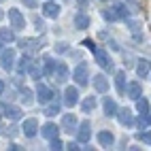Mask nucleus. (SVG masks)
Returning a JSON list of instances; mask_svg holds the SVG:
<instances>
[{"instance_id": "f257e3e1", "label": "nucleus", "mask_w": 151, "mask_h": 151, "mask_svg": "<svg viewBox=\"0 0 151 151\" xmlns=\"http://www.w3.org/2000/svg\"><path fill=\"white\" fill-rule=\"evenodd\" d=\"M102 17L106 19V22H115V19H126L128 17V9L124 4H113L111 9H106V11L102 13Z\"/></svg>"}, {"instance_id": "f03ea898", "label": "nucleus", "mask_w": 151, "mask_h": 151, "mask_svg": "<svg viewBox=\"0 0 151 151\" xmlns=\"http://www.w3.org/2000/svg\"><path fill=\"white\" fill-rule=\"evenodd\" d=\"M13 62H15V49H4V51H0V66L4 70H13Z\"/></svg>"}, {"instance_id": "7ed1b4c3", "label": "nucleus", "mask_w": 151, "mask_h": 151, "mask_svg": "<svg viewBox=\"0 0 151 151\" xmlns=\"http://www.w3.org/2000/svg\"><path fill=\"white\" fill-rule=\"evenodd\" d=\"M9 19H11V26L15 30H24L26 28V19L19 13V9H9Z\"/></svg>"}, {"instance_id": "20e7f679", "label": "nucleus", "mask_w": 151, "mask_h": 151, "mask_svg": "<svg viewBox=\"0 0 151 151\" xmlns=\"http://www.w3.org/2000/svg\"><path fill=\"white\" fill-rule=\"evenodd\" d=\"M36 98H38V102H41V104H49V102H51V98H53V92H51L45 83H38V87H36Z\"/></svg>"}, {"instance_id": "39448f33", "label": "nucleus", "mask_w": 151, "mask_h": 151, "mask_svg": "<svg viewBox=\"0 0 151 151\" xmlns=\"http://www.w3.org/2000/svg\"><path fill=\"white\" fill-rule=\"evenodd\" d=\"M94 55H96V62L106 68V70H113V60L109 58V53L104 51V49H94Z\"/></svg>"}, {"instance_id": "423d86ee", "label": "nucleus", "mask_w": 151, "mask_h": 151, "mask_svg": "<svg viewBox=\"0 0 151 151\" xmlns=\"http://www.w3.org/2000/svg\"><path fill=\"white\" fill-rule=\"evenodd\" d=\"M87 64L85 62H81V64H79L77 68H75V81L79 83V85H85L87 83Z\"/></svg>"}, {"instance_id": "0eeeda50", "label": "nucleus", "mask_w": 151, "mask_h": 151, "mask_svg": "<svg viewBox=\"0 0 151 151\" xmlns=\"http://www.w3.org/2000/svg\"><path fill=\"white\" fill-rule=\"evenodd\" d=\"M60 4H55V2H45L43 4V15L45 17H49V19H58V15H60Z\"/></svg>"}, {"instance_id": "6e6552de", "label": "nucleus", "mask_w": 151, "mask_h": 151, "mask_svg": "<svg viewBox=\"0 0 151 151\" xmlns=\"http://www.w3.org/2000/svg\"><path fill=\"white\" fill-rule=\"evenodd\" d=\"M89 136H92V126H89V122H83L81 126H79V132H77V140L79 143H87Z\"/></svg>"}, {"instance_id": "1a4fd4ad", "label": "nucleus", "mask_w": 151, "mask_h": 151, "mask_svg": "<svg viewBox=\"0 0 151 151\" xmlns=\"http://www.w3.org/2000/svg\"><path fill=\"white\" fill-rule=\"evenodd\" d=\"M64 102L68 106H75L79 102V89L77 87H66V92H64Z\"/></svg>"}, {"instance_id": "9d476101", "label": "nucleus", "mask_w": 151, "mask_h": 151, "mask_svg": "<svg viewBox=\"0 0 151 151\" xmlns=\"http://www.w3.org/2000/svg\"><path fill=\"white\" fill-rule=\"evenodd\" d=\"M94 87H96V92H100V94H104V92H109V79L104 77V75H96L94 79Z\"/></svg>"}, {"instance_id": "9b49d317", "label": "nucleus", "mask_w": 151, "mask_h": 151, "mask_svg": "<svg viewBox=\"0 0 151 151\" xmlns=\"http://www.w3.org/2000/svg\"><path fill=\"white\" fill-rule=\"evenodd\" d=\"M22 130H24V134L28 138H32L36 134V130H38V122H36V119H26L24 126H22Z\"/></svg>"}, {"instance_id": "f8f14e48", "label": "nucleus", "mask_w": 151, "mask_h": 151, "mask_svg": "<svg viewBox=\"0 0 151 151\" xmlns=\"http://www.w3.org/2000/svg\"><path fill=\"white\" fill-rule=\"evenodd\" d=\"M2 115L9 119H19L22 117V109H17L13 104H2Z\"/></svg>"}, {"instance_id": "ddd939ff", "label": "nucleus", "mask_w": 151, "mask_h": 151, "mask_svg": "<svg viewBox=\"0 0 151 151\" xmlns=\"http://www.w3.org/2000/svg\"><path fill=\"white\" fill-rule=\"evenodd\" d=\"M117 115H119V122H122V126H128V128L134 126V117H132V111H130V109H122Z\"/></svg>"}, {"instance_id": "4468645a", "label": "nucleus", "mask_w": 151, "mask_h": 151, "mask_svg": "<svg viewBox=\"0 0 151 151\" xmlns=\"http://www.w3.org/2000/svg\"><path fill=\"white\" fill-rule=\"evenodd\" d=\"M77 128V117L73 113H66L62 117V130H66V132H73V130Z\"/></svg>"}, {"instance_id": "2eb2a0df", "label": "nucleus", "mask_w": 151, "mask_h": 151, "mask_svg": "<svg viewBox=\"0 0 151 151\" xmlns=\"http://www.w3.org/2000/svg\"><path fill=\"white\" fill-rule=\"evenodd\" d=\"M98 143L102 145V147H111L115 143V136H113V132H109V130H102V132L98 134Z\"/></svg>"}, {"instance_id": "dca6fc26", "label": "nucleus", "mask_w": 151, "mask_h": 151, "mask_svg": "<svg viewBox=\"0 0 151 151\" xmlns=\"http://www.w3.org/2000/svg\"><path fill=\"white\" fill-rule=\"evenodd\" d=\"M149 70H151V62L149 60H138V66H136V75L140 79H145L149 75Z\"/></svg>"}, {"instance_id": "f3484780", "label": "nucleus", "mask_w": 151, "mask_h": 151, "mask_svg": "<svg viewBox=\"0 0 151 151\" xmlns=\"http://www.w3.org/2000/svg\"><path fill=\"white\" fill-rule=\"evenodd\" d=\"M73 22H75V28H77V30H85V28L89 26V17H87L85 13H77Z\"/></svg>"}, {"instance_id": "a211bd4d", "label": "nucleus", "mask_w": 151, "mask_h": 151, "mask_svg": "<svg viewBox=\"0 0 151 151\" xmlns=\"http://www.w3.org/2000/svg\"><path fill=\"white\" fill-rule=\"evenodd\" d=\"M115 85H117V92L119 94H126L128 83H126V73H124V70H119V73L115 75Z\"/></svg>"}, {"instance_id": "6ab92c4d", "label": "nucleus", "mask_w": 151, "mask_h": 151, "mask_svg": "<svg viewBox=\"0 0 151 151\" xmlns=\"http://www.w3.org/2000/svg\"><path fill=\"white\" fill-rule=\"evenodd\" d=\"M53 75H55V81H58V83L66 81V79H68V68H66V64H58L55 70H53Z\"/></svg>"}, {"instance_id": "aec40b11", "label": "nucleus", "mask_w": 151, "mask_h": 151, "mask_svg": "<svg viewBox=\"0 0 151 151\" xmlns=\"http://www.w3.org/2000/svg\"><path fill=\"white\" fill-rule=\"evenodd\" d=\"M19 47L22 49H38V47H43V43L38 41V38H22Z\"/></svg>"}, {"instance_id": "412c9836", "label": "nucleus", "mask_w": 151, "mask_h": 151, "mask_svg": "<svg viewBox=\"0 0 151 151\" xmlns=\"http://www.w3.org/2000/svg\"><path fill=\"white\" fill-rule=\"evenodd\" d=\"M41 134H43L45 138H49V140L55 138V136H58V126H55V124H45L43 130H41Z\"/></svg>"}, {"instance_id": "4be33fe9", "label": "nucleus", "mask_w": 151, "mask_h": 151, "mask_svg": "<svg viewBox=\"0 0 151 151\" xmlns=\"http://www.w3.org/2000/svg\"><path fill=\"white\" fill-rule=\"evenodd\" d=\"M126 92H128V96H130V98H134V100H138L140 96H143V89H140V85H138V83H128Z\"/></svg>"}, {"instance_id": "5701e85b", "label": "nucleus", "mask_w": 151, "mask_h": 151, "mask_svg": "<svg viewBox=\"0 0 151 151\" xmlns=\"http://www.w3.org/2000/svg\"><path fill=\"white\" fill-rule=\"evenodd\" d=\"M104 113L109 115V117H113V115H117V104H115V100L113 98H104Z\"/></svg>"}, {"instance_id": "b1692460", "label": "nucleus", "mask_w": 151, "mask_h": 151, "mask_svg": "<svg viewBox=\"0 0 151 151\" xmlns=\"http://www.w3.org/2000/svg\"><path fill=\"white\" fill-rule=\"evenodd\" d=\"M81 109H83V113H89V111H94V109H96V98H94V96L85 98V100H83V106H81Z\"/></svg>"}, {"instance_id": "393cba45", "label": "nucleus", "mask_w": 151, "mask_h": 151, "mask_svg": "<svg viewBox=\"0 0 151 151\" xmlns=\"http://www.w3.org/2000/svg\"><path fill=\"white\" fill-rule=\"evenodd\" d=\"M0 41H6V43H11V41H15V34H13V30L0 28Z\"/></svg>"}, {"instance_id": "a878e982", "label": "nucleus", "mask_w": 151, "mask_h": 151, "mask_svg": "<svg viewBox=\"0 0 151 151\" xmlns=\"http://www.w3.org/2000/svg\"><path fill=\"white\" fill-rule=\"evenodd\" d=\"M28 73L32 75V79H41V77H43V68H41V64H38V62H34L32 66H30Z\"/></svg>"}, {"instance_id": "bb28decb", "label": "nucleus", "mask_w": 151, "mask_h": 151, "mask_svg": "<svg viewBox=\"0 0 151 151\" xmlns=\"http://www.w3.org/2000/svg\"><path fill=\"white\" fill-rule=\"evenodd\" d=\"M128 26H130V32H132V34L136 36V41H143V36L138 34V30H140V24H138V22H132V19H130V22H128Z\"/></svg>"}, {"instance_id": "cd10ccee", "label": "nucleus", "mask_w": 151, "mask_h": 151, "mask_svg": "<svg viewBox=\"0 0 151 151\" xmlns=\"http://www.w3.org/2000/svg\"><path fill=\"white\" fill-rule=\"evenodd\" d=\"M58 113H60V104H58V102L45 106V115H47V117H53V115H58Z\"/></svg>"}, {"instance_id": "c85d7f7f", "label": "nucleus", "mask_w": 151, "mask_h": 151, "mask_svg": "<svg viewBox=\"0 0 151 151\" xmlns=\"http://www.w3.org/2000/svg\"><path fill=\"white\" fill-rule=\"evenodd\" d=\"M17 70H19V73H28V70H30V58H28V55H24L22 60H19Z\"/></svg>"}, {"instance_id": "c756f323", "label": "nucleus", "mask_w": 151, "mask_h": 151, "mask_svg": "<svg viewBox=\"0 0 151 151\" xmlns=\"http://www.w3.org/2000/svg\"><path fill=\"white\" fill-rule=\"evenodd\" d=\"M136 109L140 111V113H147V111H149V100H145V98H138Z\"/></svg>"}, {"instance_id": "7c9ffc66", "label": "nucleus", "mask_w": 151, "mask_h": 151, "mask_svg": "<svg viewBox=\"0 0 151 151\" xmlns=\"http://www.w3.org/2000/svg\"><path fill=\"white\" fill-rule=\"evenodd\" d=\"M22 100H24V104H30V102H32V92H30L28 87L22 89Z\"/></svg>"}, {"instance_id": "2f4dec72", "label": "nucleus", "mask_w": 151, "mask_h": 151, "mask_svg": "<svg viewBox=\"0 0 151 151\" xmlns=\"http://www.w3.org/2000/svg\"><path fill=\"white\" fill-rule=\"evenodd\" d=\"M55 70V62L51 58H45V73H53Z\"/></svg>"}, {"instance_id": "473e14b6", "label": "nucleus", "mask_w": 151, "mask_h": 151, "mask_svg": "<svg viewBox=\"0 0 151 151\" xmlns=\"http://www.w3.org/2000/svg\"><path fill=\"white\" fill-rule=\"evenodd\" d=\"M138 124H140V128H145V126H149V124H151V113H149V111H147V113L138 119Z\"/></svg>"}, {"instance_id": "72a5a7b5", "label": "nucleus", "mask_w": 151, "mask_h": 151, "mask_svg": "<svg viewBox=\"0 0 151 151\" xmlns=\"http://www.w3.org/2000/svg\"><path fill=\"white\" fill-rule=\"evenodd\" d=\"M136 136H138V140H143V143H151V132H138Z\"/></svg>"}, {"instance_id": "f704fd0d", "label": "nucleus", "mask_w": 151, "mask_h": 151, "mask_svg": "<svg viewBox=\"0 0 151 151\" xmlns=\"http://www.w3.org/2000/svg\"><path fill=\"white\" fill-rule=\"evenodd\" d=\"M64 145H62V140H60L58 136L55 138H51V147H49V149H62Z\"/></svg>"}, {"instance_id": "c9c22d12", "label": "nucleus", "mask_w": 151, "mask_h": 151, "mask_svg": "<svg viewBox=\"0 0 151 151\" xmlns=\"http://www.w3.org/2000/svg\"><path fill=\"white\" fill-rule=\"evenodd\" d=\"M66 49H68V47H66V43H58V45H55V51H58V53H64Z\"/></svg>"}, {"instance_id": "e433bc0d", "label": "nucleus", "mask_w": 151, "mask_h": 151, "mask_svg": "<svg viewBox=\"0 0 151 151\" xmlns=\"http://www.w3.org/2000/svg\"><path fill=\"white\" fill-rule=\"evenodd\" d=\"M22 2H24L26 6H30V9H34V6H36V0H22Z\"/></svg>"}, {"instance_id": "4c0bfd02", "label": "nucleus", "mask_w": 151, "mask_h": 151, "mask_svg": "<svg viewBox=\"0 0 151 151\" xmlns=\"http://www.w3.org/2000/svg\"><path fill=\"white\" fill-rule=\"evenodd\" d=\"M2 92H4V81L0 79V96H2Z\"/></svg>"}, {"instance_id": "58836bf2", "label": "nucleus", "mask_w": 151, "mask_h": 151, "mask_svg": "<svg viewBox=\"0 0 151 151\" xmlns=\"http://www.w3.org/2000/svg\"><path fill=\"white\" fill-rule=\"evenodd\" d=\"M77 2H79V6H85V4H87V0H77Z\"/></svg>"}, {"instance_id": "ea45409f", "label": "nucleus", "mask_w": 151, "mask_h": 151, "mask_svg": "<svg viewBox=\"0 0 151 151\" xmlns=\"http://www.w3.org/2000/svg\"><path fill=\"white\" fill-rule=\"evenodd\" d=\"M2 15H4V11H2V9H0V19H2Z\"/></svg>"}, {"instance_id": "a19ab883", "label": "nucleus", "mask_w": 151, "mask_h": 151, "mask_svg": "<svg viewBox=\"0 0 151 151\" xmlns=\"http://www.w3.org/2000/svg\"><path fill=\"white\" fill-rule=\"evenodd\" d=\"M0 111H2V106H0ZM0 115H2V113H0Z\"/></svg>"}]
</instances>
